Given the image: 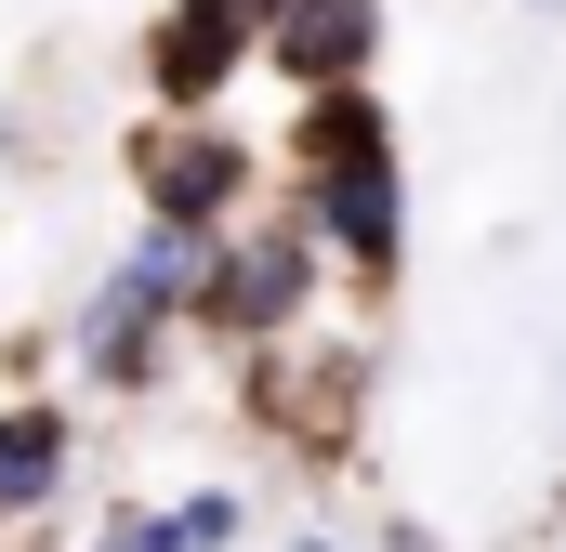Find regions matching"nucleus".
Wrapping results in <instances>:
<instances>
[{
	"label": "nucleus",
	"mask_w": 566,
	"mask_h": 552,
	"mask_svg": "<svg viewBox=\"0 0 566 552\" xmlns=\"http://www.w3.org/2000/svg\"><path fill=\"white\" fill-rule=\"evenodd\" d=\"M171 342H185V302H158L133 264H106L66 302V382L80 395H158L171 382Z\"/></svg>",
	"instance_id": "obj_6"
},
{
	"label": "nucleus",
	"mask_w": 566,
	"mask_h": 552,
	"mask_svg": "<svg viewBox=\"0 0 566 552\" xmlns=\"http://www.w3.org/2000/svg\"><path fill=\"white\" fill-rule=\"evenodd\" d=\"M541 13H566V0H541Z\"/></svg>",
	"instance_id": "obj_13"
},
{
	"label": "nucleus",
	"mask_w": 566,
	"mask_h": 552,
	"mask_svg": "<svg viewBox=\"0 0 566 552\" xmlns=\"http://www.w3.org/2000/svg\"><path fill=\"white\" fill-rule=\"evenodd\" d=\"M158 513H171V552H251V527H264V500L224 487V474H211V487H171Z\"/></svg>",
	"instance_id": "obj_9"
},
{
	"label": "nucleus",
	"mask_w": 566,
	"mask_h": 552,
	"mask_svg": "<svg viewBox=\"0 0 566 552\" xmlns=\"http://www.w3.org/2000/svg\"><path fill=\"white\" fill-rule=\"evenodd\" d=\"M80 500V408L66 395H0V540H40Z\"/></svg>",
	"instance_id": "obj_7"
},
{
	"label": "nucleus",
	"mask_w": 566,
	"mask_h": 552,
	"mask_svg": "<svg viewBox=\"0 0 566 552\" xmlns=\"http://www.w3.org/2000/svg\"><path fill=\"white\" fill-rule=\"evenodd\" d=\"M290 552H356V540H343V527H303V540H290Z\"/></svg>",
	"instance_id": "obj_11"
},
{
	"label": "nucleus",
	"mask_w": 566,
	"mask_h": 552,
	"mask_svg": "<svg viewBox=\"0 0 566 552\" xmlns=\"http://www.w3.org/2000/svg\"><path fill=\"white\" fill-rule=\"evenodd\" d=\"M264 66V13L251 0H158L145 13V119H224V93Z\"/></svg>",
	"instance_id": "obj_5"
},
{
	"label": "nucleus",
	"mask_w": 566,
	"mask_h": 552,
	"mask_svg": "<svg viewBox=\"0 0 566 552\" xmlns=\"http://www.w3.org/2000/svg\"><path fill=\"white\" fill-rule=\"evenodd\" d=\"M316 302H329V251L303 237V211H238L211 251H198V289H185V329L198 342H224V355H264L290 329H316Z\"/></svg>",
	"instance_id": "obj_2"
},
{
	"label": "nucleus",
	"mask_w": 566,
	"mask_h": 552,
	"mask_svg": "<svg viewBox=\"0 0 566 552\" xmlns=\"http://www.w3.org/2000/svg\"><path fill=\"white\" fill-rule=\"evenodd\" d=\"M66 552H171V513H158V500H106Z\"/></svg>",
	"instance_id": "obj_10"
},
{
	"label": "nucleus",
	"mask_w": 566,
	"mask_h": 552,
	"mask_svg": "<svg viewBox=\"0 0 566 552\" xmlns=\"http://www.w3.org/2000/svg\"><path fill=\"white\" fill-rule=\"evenodd\" d=\"M251 13H277V0H251Z\"/></svg>",
	"instance_id": "obj_12"
},
{
	"label": "nucleus",
	"mask_w": 566,
	"mask_h": 552,
	"mask_svg": "<svg viewBox=\"0 0 566 552\" xmlns=\"http://www.w3.org/2000/svg\"><path fill=\"white\" fill-rule=\"evenodd\" d=\"M382 66V0H277L264 13V79L277 93H356Z\"/></svg>",
	"instance_id": "obj_8"
},
{
	"label": "nucleus",
	"mask_w": 566,
	"mask_h": 552,
	"mask_svg": "<svg viewBox=\"0 0 566 552\" xmlns=\"http://www.w3.org/2000/svg\"><path fill=\"white\" fill-rule=\"evenodd\" d=\"M356 395H369V355H356V342L290 329V342H264V355H238V421L277 434V447H303V460H343Z\"/></svg>",
	"instance_id": "obj_4"
},
{
	"label": "nucleus",
	"mask_w": 566,
	"mask_h": 552,
	"mask_svg": "<svg viewBox=\"0 0 566 552\" xmlns=\"http://www.w3.org/2000/svg\"><path fill=\"white\" fill-rule=\"evenodd\" d=\"M133 198L158 237H224L264 198V158L238 119H133Z\"/></svg>",
	"instance_id": "obj_3"
},
{
	"label": "nucleus",
	"mask_w": 566,
	"mask_h": 552,
	"mask_svg": "<svg viewBox=\"0 0 566 552\" xmlns=\"http://www.w3.org/2000/svg\"><path fill=\"white\" fill-rule=\"evenodd\" d=\"M290 211H303V237L329 251L343 289H369V302L396 289V264H409V158H396V119H382L369 79L290 106Z\"/></svg>",
	"instance_id": "obj_1"
}]
</instances>
